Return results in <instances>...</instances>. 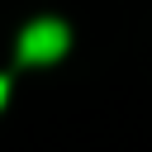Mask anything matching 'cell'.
Masks as SVG:
<instances>
[{"instance_id": "cell-1", "label": "cell", "mask_w": 152, "mask_h": 152, "mask_svg": "<svg viewBox=\"0 0 152 152\" xmlns=\"http://www.w3.org/2000/svg\"><path fill=\"white\" fill-rule=\"evenodd\" d=\"M62 52H66V24H57V19H38L19 33V57L24 62H52Z\"/></svg>"}, {"instance_id": "cell-2", "label": "cell", "mask_w": 152, "mask_h": 152, "mask_svg": "<svg viewBox=\"0 0 152 152\" xmlns=\"http://www.w3.org/2000/svg\"><path fill=\"white\" fill-rule=\"evenodd\" d=\"M5 95H10V86H5V76H0V104H5Z\"/></svg>"}]
</instances>
